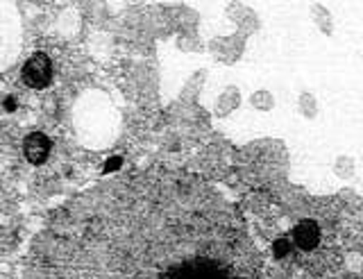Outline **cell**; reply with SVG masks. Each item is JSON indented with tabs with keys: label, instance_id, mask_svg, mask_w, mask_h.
<instances>
[{
	"label": "cell",
	"instance_id": "6",
	"mask_svg": "<svg viewBox=\"0 0 363 279\" xmlns=\"http://www.w3.org/2000/svg\"><path fill=\"white\" fill-rule=\"evenodd\" d=\"M16 107V100L14 98H7L5 100V109H14Z\"/></svg>",
	"mask_w": 363,
	"mask_h": 279
},
{
	"label": "cell",
	"instance_id": "5",
	"mask_svg": "<svg viewBox=\"0 0 363 279\" xmlns=\"http://www.w3.org/2000/svg\"><path fill=\"white\" fill-rule=\"evenodd\" d=\"M121 164H123V159H121V157H111V159L107 161V166H105V171H107V173L116 171V169H121Z\"/></svg>",
	"mask_w": 363,
	"mask_h": 279
},
{
	"label": "cell",
	"instance_id": "3",
	"mask_svg": "<svg viewBox=\"0 0 363 279\" xmlns=\"http://www.w3.org/2000/svg\"><path fill=\"white\" fill-rule=\"evenodd\" d=\"M50 148H52V141L45 137L43 132H32L26 137V141H23V154H26V159L34 166H41L48 159Z\"/></svg>",
	"mask_w": 363,
	"mask_h": 279
},
{
	"label": "cell",
	"instance_id": "1",
	"mask_svg": "<svg viewBox=\"0 0 363 279\" xmlns=\"http://www.w3.org/2000/svg\"><path fill=\"white\" fill-rule=\"evenodd\" d=\"M157 279H236L223 259L209 254L182 256L175 263L164 268Z\"/></svg>",
	"mask_w": 363,
	"mask_h": 279
},
{
	"label": "cell",
	"instance_id": "4",
	"mask_svg": "<svg viewBox=\"0 0 363 279\" xmlns=\"http://www.w3.org/2000/svg\"><path fill=\"white\" fill-rule=\"evenodd\" d=\"M293 241L300 245L302 250H313L318 241H320V229L313 220H302L298 227L293 229Z\"/></svg>",
	"mask_w": 363,
	"mask_h": 279
},
{
	"label": "cell",
	"instance_id": "2",
	"mask_svg": "<svg viewBox=\"0 0 363 279\" xmlns=\"http://www.w3.org/2000/svg\"><path fill=\"white\" fill-rule=\"evenodd\" d=\"M21 77L30 89H45L52 80V62L45 52H32L23 64Z\"/></svg>",
	"mask_w": 363,
	"mask_h": 279
}]
</instances>
